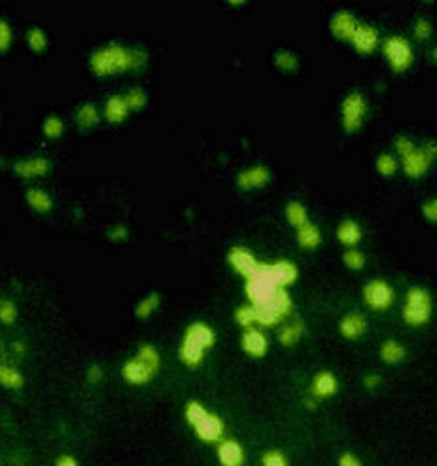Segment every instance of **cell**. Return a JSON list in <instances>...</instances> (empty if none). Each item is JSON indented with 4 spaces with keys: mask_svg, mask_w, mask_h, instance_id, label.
Segmentation results:
<instances>
[{
    "mask_svg": "<svg viewBox=\"0 0 437 466\" xmlns=\"http://www.w3.org/2000/svg\"><path fill=\"white\" fill-rule=\"evenodd\" d=\"M148 65V54L142 47H127L118 42L97 47L88 59L89 70L97 78H112L129 70H141Z\"/></svg>",
    "mask_w": 437,
    "mask_h": 466,
    "instance_id": "6da1fadb",
    "label": "cell"
},
{
    "mask_svg": "<svg viewBox=\"0 0 437 466\" xmlns=\"http://www.w3.org/2000/svg\"><path fill=\"white\" fill-rule=\"evenodd\" d=\"M216 343V332L202 320H196L184 330L182 341L178 345V358L188 368H199L205 360L207 351Z\"/></svg>",
    "mask_w": 437,
    "mask_h": 466,
    "instance_id": "7a4b0ae2",
    "label": "cell"
},
{
    "mask_svg": "<svg viewBox=\"0 0 437 466\" xmlns=\"http://www.w3.org/2000/svg\"><path fill=\"white\" fill-rule=\"evenodd\" d=\"M184 417L202 444H220L225 438V423L222 417L210 413L199 400H189L184 407Z\"/></svg>",
    "mask_w": 437,
    "mask_h": 466,
    "instance_id": "3957f363",
    "label": "cell"
},
{
    "mask_svg": "<svg viewBox=\"0 0 437 466\" xmlns=\"http://www.w3.org/2000/svg\"><path fill=\"white\" fill-rule=\"evenodd\" d=\"M431 313H434V302L430 292L420 284L407 288L402 305V318L405 325L411 328H422L431 320Z\"/></svg>",
    "mask_w": 437,
    "mask_h": 466,
    "instance_id": "277c9868",
    "label": "cell"
},
{
    "mask_svg": "<svg viewBox=\"0 0 437 466\" xmlns=\"http://www.w3.org/2000/svg\"><path fill=\"white\" fill-rule=\"evenodd\" d=\"M381 49H383L384 61L388 63L392 72L396 75H402V72H407L415 61V54H413V46L411 42L405 38V36H399V34H392L386 40L381 44Z\"/></svg>",
    "mask_w": 437,
    "mask_h": 466,
    "instance_id": "5b68a950",
    "label": "cell"
},
{
    "mask_svg": "<svg viewBox=\"0 0 437 466\" xmlns=\"http://www.w3.org/2000/svg\"><path fill=\"white\" fill-rule=\"evenodd\" d=\"M437 160V142L428 141L422 146H417L411 154L402 157V171L404 175L411 180H418L424 175H428V171L431 169V165Z\"/></svg>",
    "mask_w": 437,
    "mask_h": 466,
    "instance_id": "8992f818",
    "label": "cell"
},
{
    "mask_svg": "<svg viewBox=\"0 0 437 466\" xmlns=\"http://www.w3.org/2000/svg\"><path fill=\"white\" fill-rule=\"evenodd\" d=\"M367 114V101L360 91H350L341 102V125L347 135H354L363 125Z\"/></svg>",
    "mask_w": 437,
    "mask_h": 466,
    "instance_id": "52a82bcc",
    "label": "cell"
},
{
    "mask_svg": "<svg viewBox=\"0 0 437 466\" xmlns=\"http://www.w3.org/2000/svg\"><path fill=\"white\" fill-rule=\"evenodd\" d=\"M363 304L367 305L371 311H388L396 302V292L392 288V284L384 279H371L363 284L362 288Z\"/></svg>",
    "mask_w": 437,
    "mask_h": 466,
    "instance_id": "ba28073f",
    "label": "cell"
},
{
    "mask_svg": "<svg viewBox=\"0 0 437 466\" xmlns=\"http://www.w3.org/2000/svg\"><path fill=\"white\" fill-rule=\"evenodd\" d=\"M225 260H228L229 267L235 271L237 275H241L244 281L252 277V275L257 271V267H260V264H262L252 250L246 249V247H241V244L231 247V249L228 250Z\"/></svg>",
    "mask_w": 437,
    "mask_h": 466,
    "instance_id": "9c48e42d",
    "label": "cell"
},
{
    "mask_svg": "<svg viewBox=\"0 0 437 466\" xmlns=\"http://www.w3.org/2000/svg\"><path fill=\"white\" fill-rule=\"evenodd\" d=\"M157 375V370H154L152 366L146 364L142 358L135 357L127 358L123 366H121V378L127 385L133 387H142L148 385L150 381Z\"/></svg>",
    "mask_w": 437,
    "mask_h": 466,
    "instance_id": "30bf717a",
    "label": "cell"
},
{
    "mask_svg": "<svg viewBox=\"0 0 437 466\" xmlns=\"http://www.w3.org/2000/svg\"><path fill=\"white\" fill-rule=\"evenodd\" d=\"M271 171L267 165H252L248 169H242L239 175L235 176L237 188L241 192H252V189H262L271 184Z\"/></svg>",
    "mask_w": 437,
    "mask_h": 466,
    "instance_id": "8fae6325",
    "label": "cell"
},
{
    "mask_svg": "<svg viewBox=\"0 0 437 466\" xmlns=\"http://www.w3.org/2000/svg\"><path fill=\"white\" fill-rule=\"evenodd\" d=\"M350 46L352 49L360 55H371L377 52L381 47V34H379V29L370 25V23H362L358 25L356 33L350 40Z\"/></svg>",
    "mask_w": 437,
    "mask_h": 466,
    "instance_id": "7c38bea8",
    "label": "cell"
},
{
    "mask_svg": "<svg viewBox=\"0 0 437 466\" xmlns=\"http://www.w3.org/2000/svg\"><path fill=\"white\" fill-rule=\"evenodd\" d=\"M14 175L19 176L21 180H34V178H44L51 171V162L42 155H33V157H23L12 165Z\"/></svg>",
    "mask_w": 437,
    "mask_h": 466,
    "instance_id": "4fadbf2b",
    "label": "cell"
},
{
    "mask_svg": "<svg viewBox=\"0 0 437 466\" xmlns=\"http://www.w3.org/2000/svg\"><path fill=\"white\" fill-rule=\"evenodd\" d=\"M337 392H339V379L330 370H322V372L315 373V378L310 381L309 387V396L317 402L322 400L333 398Z\"/></svg>",
    "mask_w": 437,
    "mask_h": 466,
    "instance_id": "5bb4252c",
    "label": "cell"
},
{
    "mask_svg": "<svg viewBox=\"0 0 437 466\" xmlns=\"http://www.w3.org/2000/svg\"><path fill=\"white\" fill-rule=\"evenodd\" d=\"M241 349L250 358H263L269 351V339H267L262 328L252 326V328L242 330Z\"/></svg>",
    "mask_w": 437,
    "mask_h": 466,
    "instance_id": "9a60e30c",
    "label": "cell"
},
{
    "mask_svg": "<svg viewBox=\"0 0 437 466\" xmlns=\"http://www.w3.org/2000/svg\"><path fill=\"white\" fill-rule=\"evenodd\" d=\"M358 25H360V21L354 17L352 12H349V10H339V12H335V14L331 15L330 33L335 36L337 40L350 44L352 36L356 33Z\"/></svg>",
    "mask_w": 437,
    "mask_h": 466,
    "instance_id": "2e32d148",
    "label": "cell"
},
{
    "mask_svg": "<svg viewBox=\"0 0 437 466\" xmlns=\"http://www.w3.org/2000/svg\"><path fill=\"white\" fill-rule=\"evenodd\" d=\"M367 318L363 313H358V311H350V313H344L341 320H339V326L337 330L341 334V338L349 339V341H356V339L363 338L365 332H367Z\"/></svg>",
    "mask_w": 437,
    "mask_h": 466,
    "instance_id": "e0dca14e",
    "label": "cell"
},
{
    "mask_svg": "<svg viewBox=\"0 0 437 466\" xmlns=\"http://www.w3.org/2000/svg\"><path fill=\"white\" fill-rule=\"evenodd\" d=\"M216 459L220 466H244L246 453L244 447L233 438H223L220 444H216Z\"/></svg>",
    "mask_w": 437,
    "mask_h": 466,
    "instance_id": "ac0fdd59",
    "label": "cell"
},
{
    "mask_svg": "<svg viewBox=\"0 0 437 466\" xmlns=\"http://www.w3.org/2000/svg\"><path fill=\"white\" fill-rule=\"evenodd\" d=\"M131 114L123 95H110L102 104V120L110 125H121Z\"/></svg>",
    "mask_w": 437,
    "mask_h": 466,
    "instance_id": "d6986e66",
    "label": "cell"
},
{
    "mask_svg": "<svg viewBox=\"0 0 437 466\" xmlns=\"http://www.w3.org/2000/svg\"><path fill=\"white\" fill-rule=\"evenodd\" d=\"M267 270H269L271 277L275 279V283L280 286V288H288L292 284L296 283L297 277H299V270L294 262L289 260H276V262H271L267 264Z\"/></svg>",
    "mask_w": 437,
    "mask_h": 466,
    "instance_id": "ffe728a7",
    "label": "cell"
},
{
    "mask_svg": "<svg viewBox=\"0 0 437 466\" xmlns=\"http://www.w3.org/2000/svg\"><path fill=\"white\" fill-rule=\"evenodd\" d=\"M335 237L339 243L343 244L344 249H356L358 244L362 243V226L356 222V220H352V218H344L339 222L335 230Z\"/></svg>",
    "mask_w": 437,
    "mask_h": 466,
    "instance_id": "44dd1931",
    "label": "cell"
},
{
    "mask_svg": "<svg viewBox=\"0 0 437 466\" xmlns=\"http://www.w3.org/2000/svg\"><path fill=\"white\" fill-rule=\"evenodd\" d=\"M25 201L36 215L46 217L54 210V197L44 188H29L25 192Z\"/></svg>",
    "mask_w": 437,
    "mask_h": 466,
    "instance_id": "7402d4cb",
    "label": "cell"
},
{
    "mask_svg": "<svg viewBox=\"0 0 437 466\" xmlns=\"http://www.w3.org/2000/svg\"><path fill=\"white\" fill-rule=\"evenodd\" d=\"M74 122L81 131H89V129L97 127L102 122V112L95 102H84L76 110Z\"/></svg>",
    "mask_w": 437,
    "mask_h": 466,
    "instance_id": "603a6c76",
    "label": "cell"
},
{
    "mask_svg": "<svg viewBox=\"0 0 437 466\" xmlns=\"http://www.w3.org/2000/svg\"><path fill=\"white\" fill-rule=\"evenodd\" d=\"M305 336V323L296 318V320H289L286 325H283L276 332V339L283 347H294L303 339Z\"/></svg>",
    "mask_w": 437,
    "mask_h": 466,
    "instance_id": "cb8c5ba5",
    "label": "cell"
},
{
    "mask_svg": "<svg viewBox=\"0 0 437 466\" xmlns=\"http://www.w3.org/2000/svg\"><path fill=\"white\" fill-rule=\"evenodd\" d=\"M379 357L383 360L386 366H397L402 364L407 357V349L402 341L397 339H386L381 343V349H379Z\"/></svg>",
    "mask_w": 437,
    "mask_h": 466,
    "instance_id": "d4e9b609",
    "label": "cell"
},
{
    "mask_svg": "<svg viewBox=\"0 0 437 466\" xmlns=\"http://www.w3.org/2000/svg\"><path fill=\"white\" fill-rule=\"evenodd\" d=\"M296 239L299 249L317 250L322 244V231L315 222H307L299 230H296Z\"/></svg>",
    "mask_w": 437,
    "mask_h": 466,
    "instance_id": "484cf974",
    "label": "cell"
},
{
    "mask_svg": "<svg viewBox=\"0 0 437 466\" xmlns=\"http://www.w3.org/2000/svg\"><path fill=\"white\" fill-rule=\"evenodd\" d=\"M284 217H286V222H288L294 230H299L301 226L310 222L309 210H307V207H305L301 201L286 203V207H284Z\"/></svg>",
    "mask_w": 437,
    "mask_h": 466,
    "instance_id": "4316f807",
    "label": "cell"
},
{
    "mask_svg": "<svg viewBox=\"0 0 437 466\" xmlns=\"http://www.w3.org/2000/svg\"><path fill=\"white\" fill-rule=\"evenodd\" d=\"M159 307H161V294H159V292H148V294L136 304L135 315L136 318L146 320V318L152 317L154 313H157Z\"/></svg>",
    "mask_w": 437,
    "mask_h": 466,
    "instance_id": "83f0119b",
    "label": "cell"
},
{
    "mask_svg": "<svg viewBox=\"0 0 437 466\" xmlns=\"http://www.w3.org/2000/svg\"><path fill=\"white\" fill-rule=\"evenodd\" d=\"M65 120L57 114H49L44 118L42 122V135L46 137L47 141H59L61 137L65 135Z\"/></svg>",
    "mask_w": 437,
    "mask_h": 466,
    "instance_id": "f1b7e54d",
    "label": "cell"
},
{
    "mask_svg": "<svg viewBox=\"0 0 437 466\" xmlns=\"http://www.w3.org/2000/svg\"><path fill=\"white\" fill-rule=\"evenodd\" d=\"M25 44L33 54H44L47 49V44H49L46 31L40 27H31L25 33Z\"/></svg>",
    "mask_w": 437,
    "mask_h": 466,
    "instance_id": "f546056e",
    "label": "cell"
},
{
    "mask_svg": "<svg viewBox=\"0 0 437 466\" xmlns=\"http://www.w3.org/2000/svg\"><path fill=\"white\" fill-rule=\"evenodd\" d=\"M273 63L275 67L280 70V72H286V75H292L299 68V59L294 52L289 49H278L275 55H273Z\"/></svg>",
    "mask_w": 437,
    "mask_h": 466,
    "instance_id": "4dcf8cb0",
    "label": "cell"
},
{
    "mask_svg": "<svg viewBox=\"0 0 437 466\" xmlns=\"http://www.w3.org/2000/svg\"><path fill=\"white\" fill-rule=\"evenodd\" d=\"M0 385L10 391H19L21 387L25 385V378L21 375L19 370H15L12 366L0 364Z\"/></svg>",
    "mask_w": 437,
    "mask_h": 466,
    "instance_id": "1f68e13d",
    "label": "cell"
},
{
    "mask_svg": "<svg viewBox=\"0 0 437 466\" xmlns=\"http://www.w3.org/2000/svg\"><path fill=\"white\" fill-rule=\"evenodd\" d=\"M397 169H399V163H397L396 155L388 154V152L377 155V160H375V171H377L379 175L384 176V178H390V176L396 175Z\"/></svg>",
    "mask_w": 437,
    "mask_h": 466,
    "instance_id": "d6a6232c",
    "label": "cell"
},
{
    "mask_svg": "<svg viewBox=\"0 0 437 466\" xmlns=\"http://www.w3.org/2000/svg\"><path fill=\"white\" fill-rule=\"evenodd\" d=\"M233 318H235V323L241 326L242 330L252 328V326H256V307L252 304L239 305L235 313H233Z\"/></svg>",
    "mask_w": 437,
    "mask_h": 466,
    "instance_id": "836d02e7",
    "label": "cell"
},
{
    "mask_svg": "<svg viewBox=\"0 0 437 466\" xmlns=\"http://www.w3.org/2000/svg\"><path fill=\"white\" fill-rule=\"evenodd\" d=\"M123 97H125V101H127V107L131 112H141V110L146 109V104H148V95H146V91L142 88H131Z\"/></svg>",
    "mask_w": 437,
    "mask_h": 466,
    "instance_id": "e575fe53",
    "label": "cell"
},
{
    "mask_svg": "<svg viewBox=\"0 0 437 466\" xmlns=\"http://www.w3.org/2000/svg\"><path fill=\"white\" fill-rule=\"evenodd\" d=\"M343 265L350 271H362L365 267V254L358 249H347L343 252Z\"/></svg>",
    "mask_w": 437,
    "mask_h": 466,
    "instance_id": "d590c367",
    "label": "cell"
},
{
    "mask_svg": "<svg viewBox=\"0 0 437 466\" xmlns=\"http://www.w3.org/2000/svg\"><path fill=\"white\" fill-rule=\"evenodd\" d=\"M12 44H14V31H12V25L8 23V20L0 17V54L10 52Z\"/></svg>",
    "mask_w": 437,
    "mask_h": 466,
    "instance_id": "8d00e7d4",
    "label": "cell"
},
{
    "mask_svg": "<svg viewBox=\"0 0 437 466\" xmlns=\"http://www.w3.org/2000/svg\"><path fill=\"white\" fill-rule=\"evenodd\" d=\"M17 320V305L12 300H0V323L14 325Z\"/></svg>",
    "mask_w": 437,
    "mask_h": 466,
    "instance_id": "74e56055",
    "label": "cell"
},
{
    "mask_svg": "<svg viewBox=\"0 0 437 466\" xmlns=\"http://www.w3.org/2000/svg\"><path fill=\"white\" fill-rule=\"evenodd\" d=\"M262 466H289V460L283 451L269 449L262 455Z\"/></svg>",
    "mask_w": 437,
    "mask_h": 466,
    "instance_id": "f35d334b",
    "label": "cell"
},
{
    "mask_svg": "<svg viewBox=\"0 0 437 466\" xmlns=\"http://www.w3.org/2000/svg\"><path fill=\"white\" fill-rule=\"evenodd\" d=\"M431 33H434V27H431L430 21L424 20V17L415 21V25H413V36H415L418 42L430 40Z\"/></svg>",
    "mask_w": 437,
    "mask_h": 466,
    "instance_id": "ab89813d",
    "label": "cell"
},
{
    "mask_svg": "<svg viewBox=\"0 0 437 466\" xmlns=\"http://www.w3.org/2000/svg\"><path fill=\"white\" fill-rule=\"evenodd\" d=\"M394 148H396V152H397V155H399V157H404V155L411 154L413 150L417 148V144L411 141L409 137L399 135L396 141H394Z\"/></svg>",
    "mask_w": 437,
    "mask_h": 466,
    "instance_id": "60d3db41",
    "label": "cell"
},
{
    "mask_svg": "<svg viewBox=\"0 0 437 466\" xmlns=\"http://www.w3.org/2000/svg\"><path fill=\"white\" fill-rule=\"evenodd\" d=\"M420 212H422L424 220H428V222L431 224H437V197L424 201L422 207H420Z\"/></svg>",
    "mask_w": 437,
    "mask_h": 466,
    "instance_id": "b9f144b4",
    "label": "cell"
},
{
    "mask_svg": "<svg viewBox=\"0 0 437 466\" xmlns=\"http://www.w3.org/2000/svg\"><path fill=\"white\" fill-rule=\"evenodd\" d=\"M337 466H363V463H362V459L358 457L356 453L344 451L339 455V459H337Z\"/></svg>",
    "mask_w": 437,
    "mask_h": 466,
    "instance_id": "7bdbcfd3",
    "label": "cell"
},
{
    "mask_svg": "<svg viewBox=\"0 0 437 466\" xmlns=\"http://www.w3.org/2000/svg\"><path fill=\"white\" fill-rule=\"evenodd\" d=\"M383 383V378L379 373H365L362 379V385L367 389V391H375L379 385Z\"/></svg>",
    "mask_w": 437,
    "mask_h": 466,
    "instance_id": "ee69618b",
    "label": "cell"
},
{
    "mask_svg": "<svg viewBox=\"0 0 437 466\" xmlns=\"http://www.w3.org/2000/svg\"><path fill=\"white\" fill-rule=\"evenodd\" d=\"M108 237H110L112 241H116V243H118V241H125L129 237V230L123 226V224H120V226H114L112 230L108 231Z\"/></svg>",
    "mask_w": 437,
    "mask_h": 466,
    "instance_id": "f6af8a7d",
    "label": "cell"
},
{
    "mask_svg": "<svg viewBox=\"0 0 437 466\" xmlns=\"http://www.w3.org/2000/svg\"><path fill=\"white\" fill-rule=\"evenodd\" d=\"M55 466H80L78 460L72 455H61L59 459L55 460Z\"/></svg>",
    "mask_w": 437,
    "mask_h": 466,
    "instance_id": "bcb514c9",
    "label": "cell"
},
{
    "mask_svg": "<svg viewBox=\"0 0 437 466\" xmlns=\"http://www.w3.org/2000/svg\"><path fill=\"white\" fill-rule=\"evenodd\" d=\"M101 378H102V370H101V368H99V366H97V364L91 366V368H89V370H88V379H89V381H91V383H97V381H101Z\"/></svg>",
    "mask_w": 437,
    "mask_h": 466,
    "instance_id": "7dc6e473",
    "label": "cell"
},
{
    "mask_svg": "<svg viewBox=\"0 0 437 466\" xmlns=\"http://www.w3.org/2000/svg\"><path fill=\"white\" fill-rule=\"evenodd\" d=\"M431 57H434V61H437V47L431 52Z\"/></svg>",
    "mask_w": 437,
    "mask_h": 466,
    "instance_id": "c3c4849f",
    "label": "cell"
}]
</instances>
